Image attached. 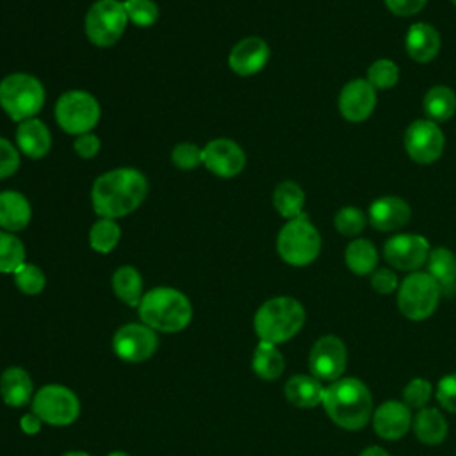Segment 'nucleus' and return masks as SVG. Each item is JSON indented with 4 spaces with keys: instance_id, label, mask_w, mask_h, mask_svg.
I'll return each mask as SVG.
<instances>
[{
    "instance_id": "nucleus-1",
    "label": "nucleus",
    "mask_w": 456,
    "mask_h": 456,
    "mask_svg": "<svg viewBox=\"0 0 456 456\" xmlns=\"http://www.w3.org/2000/svg\"><path fill=\"white\" fill-rule=\"evenodd\" d=\"M148 178L135 167H116L96 176L91 203L98 217L119 219L135 212L148 196Z\"/></svg>"
},
{
    "instance_id": "nucleus-2",
    "label": "nucleus",
    "mask_w": 456,
    "mask_h": 456,
    "mask_svg": "<svg viewBox=\"0 0 456 456\" xmlns=\"http://www.w3.org/2000/svg\"><path fill=\"white\" fill-rule=\"evenodd\" d=\"M322 408L330 420L346 431L363 429L374 413L369 387L362 379L351 376H342L324 387Z\"/></svg>"
},
{
    "instance_id": "nucleus-3",
    "label": "nucleus",
    "mask_w": 456,
    "mask_h": 456,
    "mask_svg": "<svg viewBox=\"0 0 456 456\" xmlns=\"http://www.w3.org/2000/svg\"><path fill=\"white\" fill-rule=\"evenodd\" d=\"M139 319L157 333H178L185 330L194 315L191 299L175 287H153L144 292L139 306Z\"/></svg>"
},
{
    "instance_id": "nucleus-4",
    "label": "nucleus",
    "mask_w": 456,
    "mask_h": 456,
    "mask_svg": "<svg viewBox=\"0 0 456 456\" xmlns=\"http://www.w3.org/2000/svg\"><path fill=\"white\" fill-rule=\"evenodd\" d=\"M305 306L292 296H276L264 301L253 315V330L258 340L285 344L305 326Z\"/></svg>"
},
{
    "instance_id": "nucleus-5",
    "label": "nucleus",
    "mask_w": 456,
    "mask_h": 456,
    "mask_svg": "<svg viewBox=\"0 0 456 456\" xmlns=\"http://www.w3.org/2000/svg\"><path fill=\"white\" fill-rule=\"evenodd\" d=\"M45 100V86L30 73L16 71L0 80V109L16 123L37 118Z\"/></svg>"
},
{
    "instance_id": "nucleus-6",
    "label": "nucleus",
    "mask_w": 456,
    "mask_h": 456,
    "mask_svg": "<svg viewBox=\"0 0 456 456\" xmlns=\"http://www.w3.org/2000/svg\"><path fill=\"white\" fill-rule=\"evenodd\" d=\"M319 230L310 223L306 214L289 219L278 232L276 251L280 258L292 267L310 265L321 253Z\"/></svg>"
},
{
    "instance_id": "nucleus-7",
    "label": "nucleus",
    "mask_w": 456,
    "mask_h": 456,
    "mask_svg": "<svg viewBox=\"0 0 456 456\" xmlns=\"http://www.w3.org/2000/svg\"><path fill=\"white\" fill-rule=\"evenodd\" d=\"M53 116L61 130L77 137L93 132L100 121L102 110L98 100L89 91L69 89L57 98Z\"/></svg>"
},
{
    "instance_id": "nucleus-8",
    "label": "nucleus",
    "mask_w": 456,
    "mask_h": 456,
    "mask_svg": "<svg viewBox=\"0 0 456 456\" xmlns=\"http://www.w3.org/2000/svg\"><path fill=\"white\" fill-rule=\"evenodd\" d=\"M442 290L426 271L410 273L397 289V308L410 321L431 317L440 303Z\"/></svg>"
},
{
    "instance_id": "nucleus-9",
    "label": "nucleus",
    "mask_w": 456,
    "mask_h": 456,
    "mask_svg": "<svg viewBox=\"0 0 456 456\" xmlns=\"http://www.w3.org/2000/svg\"><path fill=\"white\" fill-rule=\"evenodd\" d=\"M30 408L45 424L64 428L78 419L80 399L66 385L46 383L36 390Z\"/></svg>"
},
{
    "instance_id": "nucleus-10",
    "label": "nucleus",
    "mask_w": 456,
    "mask_h": 456,
    "mask_svg": "<svg viewBox=\"0 0 456 456\" xmlns=\"http://www.w3.org/2000/svg\"><path fill=\"white\" fill-rule=\"evenodd\" d=\"M126 25L128 18L125 5L119 0H96L91 4L84 18L86 37L89 43L100 48L116 45L121 39Z\"/></svg>"
},
{
    "instance_id": "nucleus-11",
    "label": "nucleus",
    "mask_w": 456,
    "mask_h": 456,
    "mask_svg": "<svg viewBox=\"0 0 456 456\" xmlns=\"http://www.w3.org/2000/svg\"><path fill=\"white\" fill-rule=\"evenodd\" d=\"M157 347V331L144 322H126L119 326L112 337L114 354L128 363H141L150 360Z\"/></svg>"
},
{
    "instance_id": "nucleus-12",
    "label": "nucleus",
    "mask_w": 456,
    "mask_h": 456,
    "mask_svg": "<svg viewBox=\"0 0 456 456\" xmlns=\"http://www.w3.org/2000/svg\"><path fill=\"white\" fill-rule=\"evenodd\" d=\"M347 365V347L337 335L319 337L308 353V370L321 381L342 378Z\"/></svg>"
},
{
    "instance_id": "nucleus-13",
    "label": "nucleus",
    "mask_w": 456,
    "mask_h": 456,
    "mask_svg": "<svg viewBox=\"0 0 456 456\" xmlns=\"http://www.w3.org/2000/svg\"><path fill=\"white\" fill-rule=\"evenodd\" d=\"M445 137L438 123L431 119H415L404 132V148L408 157L417 164H431L440 159Z\"/></svg>"
},
{
    "instance_id": "nucleus-14",
    "label": "nucleus",
    "mask_w": 456,
    "mask_h": 456,
    "mask_svg": "<svg viewBox=\"0 0 456 456\" xmlns=\"http://www.w3.org/2000/svg\"><path fill=\"white\" fill-rule=\"evenodd\" d=\"M431 248L426 237L419 233H397L385 240L383 256L387 264L399 271H419L428 262Z\"/></svg>"
},
{
    "instance_id": "nucleus-15",
    "label": "nucleus",
    "mask_w": 456,
    "mask_h": 456,
    "mask_svg": "<svg viewBox=\"0 0 456 456\" xmlns=\"http://www.w3.org/2000/svg\"><path fill=\"white\" fill-rule=\"evenodd\" d=\"M203 166L219 178H233L244 169L246 153L233 139L217 137L203 148Z\"/></svg>"
},
{
    "instance_id": "nucleus-16",
    "label": "nucleus",
    "mask_w": 456,
    "mask_h": 456,
    "mask_svg": "<svg viewBox=\"0 0 456 456\" xmlns=\"http://www.w3.org/2000/svg\"><path fill=\"white\" fill-rule=\"evenodd\" d=\"M376 102V89L367 78H353L340 89L338 110L347 121L362 123L372 114Z\"/></svg>"
},
{
    "instance_id": "nucleus-17",
    "label": "nucleus",
    "mask_w": 456,
    "mask_h": 456,
    "mask_svg": "<svg viewBox=\"0 0 456 456\" xmlns=\"http://www.w3.org/2000/svg\"><path fill=\"white\" fill-rule=\"evenodd\" d=\"M269 57V45L258 36H248L232 46L228 53V66L239 77H251L265 68Z\"/></svg>"
},
{
    "instance_id": "nucleus-18",
    "label": "nucleus",
    "mask_w": 456,
    "mask_h": 456,
    "mask_svg": "<svg viewBox=\"0 0 456 456\" xmlns=\"http://www.w3.org/2000/svg\"><path fill=\"white\" fill-rule=\"evenodd\" d=\"M372 429L383 440H399L410 429L413 422L411 410L397 399H388L381 403L372 413Z\"/></svg>"
},
{
    "instance_id": "nucleus-19",
    "label": "nucleus",
    "mask_w": 456,
    "mask_h": 456,
    "mask_svg": "<svg viewBox=\"0 0 456 456\" xmlns=\"http://www.w3.org/2000/svg\"><path fill=\"white\" fill-rule=\"evenodd\" d=\"M410 205L399 196H381L369 205L367 221L379 232H395L408 224Z\"/></svg>"
},
{
    "instance_id": "nucleus-20",
    "label": "nucleus",
    "mask_w": 456,
    "mask_h": 456,
    "mask_svg": "<svg viewBox=\"0 0 456 456\" xmlns=\"http://www.w3.org/2000/svg\"><path fill=\"white\" fill-rule=\"evenodd\" d=\"M16 148L28 159H43L52 150L50 128L39 119L30 118L16 126Z\"/></svg>"
},
{
    "instance_id": "nucleus-21",
    "label": "nucleus",
    "mask_w": 456,
    "mask_h": 456,
    "mask_svg": "<svg viewBox=\"0 0 456 456\" xmlns=\"http://www.w3.org/2000/svg\"><path fill=\"white\" fill-rule=\"evenodd\" d=\"M36 390L30 374L18 365L5 367L0 374V397L11 408H21L32 403Z\"/></svg>"
},
{
    "instance_id": "nucleus-22",
    "label": "nucleus",
    "mask_w": 456,
    "mask_h": 456,
    "mask_svg": "<svg viewBox=\"0 0 456 456\" xmlns=\"http://www.w3.org/2000/svg\"><path fill=\"white\" fill-rule=\"evenodd\" d=\"M30 219L32 207L23 192L14 189L0 192V230L18 233L28 226Z\"/></svg>"
},
{
    "instance_id": "nucleus-23",
    "label": "nucleus",
    "mask_w": 456,
    "mask_h": 456,
    "mask_svg": "<svg viewBox=\"0 0 456 456\" xmlns=\"http://www.w3.org/2000/svg\"><path fill=\"white\" fill-rule=\"evenodd\" d=\"M440 45H442L440 34L429 23H422V21L413 23L406 32L404 48L410 59H413L415 62L424 64L433 61L440 52Z\"/></svg>"
},
{
    "instance_id": "nucleus-24",
    "label": "nucleus",
    "mask_w": 456,
    "mask_h": 456,
    "mask_svg": "<svg viewBox=\"0 0 456 456\" xmlns=\"http://www.w3.org/2000/svg\"><path fill=\"white\" fill-rule=\"evenodd\" d=\"M283 394L296 408H315L322 404L324 385L312 374H294L287 379Z\"/></svg>"
},
{
    "instance_id": "nucleus-25",
    "label": "nucleus",
    "mask_w": 456,
    "mask_h": 456,
    "mask_svg": "<svg viewBox=\"0 0 456 456\" xmlns=\"http://www.w3.org/2000/svg\"><path fill=\"white\" fill-rule=\"evenodd\" d=\"M426 267V273L438 283L442 296L456 294V255L449 248H433L428 255Z\"/></svg>"
},
{
    "instance_id": "nucleus-26",
    "label": "nucleus",
    "mask_w": 456,
    "mask_h": 456,
    "mask_svg": "<svg viewBox=\"0 0 456 456\" xmlns=\"http://www.w3.org/2000/svg\"><path fill=\"white\" fill-rule=\"evenodd\" d=\"M417 440L424 445H440L447 438V420L438 408H420L411 422Z\"/></svg>"
},
{
    "instance_id": "nucleus-27",
    "label": "nucleus",
    "mask_w": 456,
    "mask_h": 456,
    "mask_svg": "<svg viewBox=\"0 0 456 456\" xmlns=\"http://www.w3.org/2000/svg\"><path fill=\"white\" fill-rule=\"evenodd\" d=\"M114 296L126 306L137 308L144 292H142V276L134 265H121L114 271L110 280Z\"/></svg>"
},
{
    "instance_id": "nucleus-28",
    "label": "nucleus",
    "mask_w": 456,
    "mask_h": 456,
    "mask_svg": "<svg viewBox=\"0 0 456 456\" xmlns=\"http://www.w3.org/2000/svg\"><path fill=\"white\" fill-rule=\"evenodd\" d=\"M251 369L260 379L274 381L285 370V358L276 344L260 340L251 356Z\"/></svg>"
},
{
    "instance_id": "nucleus-29",
    "label": "nucleus",
    "mask_w": 456,
    "mask_h": 456,
    "mask_svg": "<svg viewBox=\"0 0 456 456\" xmlns=\"http://www.w3.org/2000/svg\"><path fill=\"white\" fill-rule=\"evenodd\" d=\"M422 107L428 119L435 123H444L451 119L456 112V93L447 86H433L424 94Z\"/></svg>"
},
{
    "instance_id": "nucleus-30",
    "label": "nucleus",
    "mask_w": 456,
    "mask_h": 456,
    "mask_svg": "<svg viewBox=\"0 0 456 456\" xmlns=\"http://www.w3.org/2000/svg\"><path fill=\"white\" fill-rule=\"evenodd\" d=\"M344 260L347 269L353 274L365 276L372 274L378 265V251L376 246L367 239H353L344 253Z\"/></svg>"
},
{
    "instance_id": "nucleus-31",
    "label": "nucleus",
    "mask_w": 456,
    "mask_h": 456,
    "mask_svg": "<svg viewBox=\"0 0 456 456\" xmlns=\"http://www.w3.org/2000/svg\"><path fill=\"white\" fill-rule=\"evenodd\" d=\"M273 205H274L276 212L281 217H285L287 221L305 214L303 212V207H305L303 187L292 180L280 182L273 192Z\"/></svg>"
},
{
    "instance_id": "nucleus-32",
    "label": "nucleus",
    "mask_w": 456,
    "mask_h": 456,
    "mask_svg": "<svg viewBox=\"0 0 456 456\" xmlns=\"http://www.w3.org/2000/svg\"><path fill=\"white\" fill-rule=\"evenodd\" d=\"M87 240L93 251L102 255L110 253L121 240V226L118 219L98 217L89 228Z\"/></svg>"
},
{
    "instance_id": "nucleus-33",
    "label": "nucleus",
    "mask_w": 456,
    "mask_h": 456,
    "mask_svg": "<svg viewBox=\"0 0 456 456\" xmlns=\"http://www.w3.org/2000/svg\"><path fill=\"white\" fill-rule=\"evenodd\" d=\"M25 244L16 233L0 230V274H12L25 264Z\"/></svg>"
},
{
    "instance_id": "nucleus-34",
    "label": "nucleus",
    "mask_w": 456,
    "mask_h": 456,
    "mask_svg": "<svg viewBox=\"0 0 456 456\" xmlns=\"http://www.w3.org/2000/svg\"><path fill=\"white\" fill-rule=\"evenodd\" d=\"M12 280H14L16 289L20 292L27 294V296H37L46 287V274H45V271L39 265L28 264V262L20 265L12 273Z\"/></svg>"
},
{
    "instance_id": "nucleus-35",
    "label": "nucleus",
    "mask_w": 456,
    "mask_h": 456,
    "mask_svg": "<svg viewBox=\"0 0 456 456\" xmlns=\"http://www.w3.org/2000/svg\"><path fill=\"white\" fill-rule=\"evenodd\" d=\"M125 12L128 18V23H134L135 27L148 28L157 23L160 11L155 0H125Z\"/></svg>"
},
{
    "instance_id": "nucleus-36",
    "label": "nucleus",
    "mask_w": 456,
    "mask_h": 456,
    "mask_svg": "<svg viewBox=\"0 0 456 456\" xmlns=\"http://www.w3.org/2000/svg\"><path fill=\"white\" fill-rule=\"evenodd\" d=\"M365 78L374 89H390L399 80V68L390 59H378L369 66Z\"/></svg>"
},
{
    "instance_id": "nucleus-37",
    "label": "nucleus",
    "mask_w": 456,
    "mask_h": 456,
    "mask_svg": "<svg viewBox=\"0 0 456 456\" xmlns=\"http://www.w3.org/2000/svg\"><path fill=\"white\" fill-rule=\"evenodd\" d=\"M335 230L344 235V237H354L360 235L367 224V216L353 207V205H347V207H342L337 214H335Z\"/></svg>"
},
{
    "instance_id": "nucleus-38",
    "label": "nucleus",
    "mask_w": 456,
    "mask_h": 456,
    "mask_svg": "<svg viewBox=\"0 0 456 456\" xmlns=\"http://www.w3.org/2000/svg\"><path fill=\"white\" fill-rule=\"evenodd\" d=\"M171 162L183 171L196 169L203 166V148L194 142H178L171 150Z\"/></svg>"
},
{
    "instance_id": "nucleus-39",
    "label": "nucleus",
    "mask_w": 456,
    "mask_h": 456,
    "mask_svg": "<svg viewBox=\"0 0 456 456\" xmlns=\"http://www.w3.org/2000/svg\"><path fill=\"white\" fill-rule=\"evenodd\" d=\"M433 394V387L424 378H413L410 379L403 388V403L411 410H420L428 404L429 397Z\"/></svg>"
},
{
    "instance_id": "nucleus-40",
    "label": "nucleus",
    "mask_w": 456,
    "mask_h": 456,
    "mask_svg": "<svg viewBox=\"0 0 456 456\" xmlns=\"http://www.w3.org/2000/svg\"><path fill=\"white\" fill-rule=\"evenodd\" d=\"M435 397L444 410L456 413V372L438 379L435 388Z\"/></svg>"
},
{
    "instance_id": "nucleus-41",
    "label": "nucleus",
    "mask_w": 456,
    "mask_h": 456,
    "mask_svg": "<svg viewBox=\"0 0 456 456\" xmlns=\"http://www.w3.org/2000/svg\"><path fill=\"white\" fill-rule=\"evenodd\" d=\"M18 169H20V150L5 137H0V180L12 176Z\"/></svg>"
},
{
    "instance_id": "nucleus-42",
    "label": "nucleus",
    "mask_w": 456,
    "mask_h": 456,
    "mask_svg": "<svg viewBox=\"0 0 456 456\" xmlns=\"http://www.w3.org/2000/svg\"><path fill=\"white\" fill-rule=\"evenodd\" d=\"M370 287L381 294V296H387V294H392L399 289V278L397 274L388 269V267H381V269H376L372 274H370Z\"/></svg>"
},
{
    "instance_id": "nucleus-43",
    "label": "nucleus",
    "mask_w": 456,
    "mask_h": 456,
    "mask_svg": "<svg viewBox=\"0 0 456 456\" xmlns=\"http://www.w3.org/2000/svg\"><path fill=\"white\" fill-rule=\"evenodd\" d=\"M73 148H75V153L82 159H93L98 155L100 148H102V142L98 139V135H94L93 132H87V134H82V135H77L75 141H73Z\"/></svg>"
},
{
    "instance_id": "nucleus-44",
    "label": "nucleus",
    "mask_w": 456,
    "mask_h": 456,
    "mask_svg": "<svg viewBox=\"0 0 456 456\" xmlns=\"http://www.w3.org/2000/svg\"><path fill=\"white\" fill-rule=\"evenodd\" d=\"M428 0H385V5L390 12L397 16H413L422 11Z\"/></svg>"
},
{
    "instance_id": "nucleus-45",
    "label": "nucleus",
    "mask_w": 456,
    "mask_h": 456,
    "mask_svg": "<svg viewBox=\"0 0 456 456\" xmlns=\"http://www.w3.org/2000/svg\"><path fill=\"white\" fill-rule=\"evenodd\" d=\"M43 424H45V422H43L34 411L25 413V415L20 417V429H21L25 435H37V433L41 431Z\"/></svg>"
},
{
    "instance_id": "nucleus-46",
    "label": "nucleus",
    "mask_w": 456,
    "mask_h": 456,
    "mask_svg": "<svg viewBox=\"0 0 456 456\" xmlns=\"http://www.w3.org/2000/svg\"><path fill=\"white\" fill-rule=\"evenodd\" d=\"M360 456H390V452L381 445H369L360 452Z\"/></svg>"
},
{
    "instance_id": "nucleus-47",
    "label": "nucleus",
    "mask_w": 456,
    "mask_h": 456,
    "mask_svg": "<svg viewBox=\"0 0 456 456\" xmlns=\"http://www.w3.org/2000/svg\"><path fill=\"white\" fill-rule=\"evenodd\" d=\"M61 456H93V454H89L86 451H68V452H64Z\"/></svg>"
},
{
    "instance_id": "nucleus-48",
    "label": "nucleus",
    "mask_w": 456,
    "mask_h": 456,
    "mask_svg": "<svg viewBox=\"0 0 456 456\" xmlns=\"http://www.w3.org/2000/svg\"><path fill=\"white\" fill-rule=\"evenodd\" d=\"M107 456H130V454L125 451H110Z\"/></svg>"
},
{
    "instance_id": "nucleus-49",
    "label": "nucleus",
    "mask_w": 456,
    "mask_h": 456,
    "mask_svg": "<svg viewBox=\"0 0 456 456\" xmlns=\"http://www.w3.org/2000/svg\"><path fill=\"white\" fill-rule=\"evenodd\" d=\"M451 2H452V4H454V5H456V0H451Z\"/></svg>"
}]
</instances>
